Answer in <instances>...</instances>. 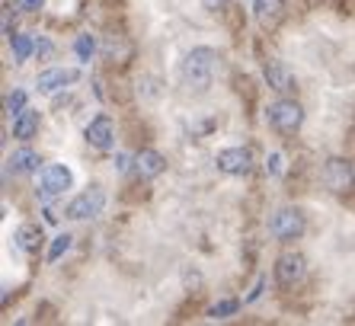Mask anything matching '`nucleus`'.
<instances>
[{
  "mask_svg": "<svg viewBox=\"0 0 355 326\" xmlns=\"http://www.w3.org/2000/svg\"><path fill=\"white\" fill-rule=\"evenodd\" d=\"M304 275V256L301 253H282L275 259V278H279V285H295L297 278Z\"/></svg>",
  "mask_w": 355,
  "mask_h": 326,
  "instance_id": "10",
  "label": "nucleus"
},
{
  "mask_svg": "<svg viewBox=\"0 0 355 326\" xmlns=\"http://www.w3.org/2000/svg\"><path fill=\"white\" fill-rule=\"evenodd\" d=\"M35 128H39V109H33V106H26L23 112L13 119V138H19V141H29L35 135Z\"/></svg>",
  "mask_w": 355,
  "mask_h": 326,
  "instance_id": "13",
  "label": "nucleus"
},
{
  "mask_svg": "<svg viewBox=\"0 0 355 326\" xmlns=\"http://www.w3.org/2000/svg\"><path fill=\"white\" fill-rule=\"evenodd\" d=\"M116 170H119V173L128 170V154H119V157H116Z\"/></svg>",
  "mask_w": 355,
  "mask_h": 326,
  "instance_id": "26",
  "label": "nucleus"
},
{
  "mask_svg": "<svg viewBox=\"0 0 355 326\" xmlns=\"http://www.w3.org/2000/svg\"><path fill=\"white\" fill-rule=\"evenodd\" d=\"M202 3H205L208 10H221L224 3H231V0H202Z\"/></svg>",
  "mask_w": 355,
  "mask_h": 326,
  "instance_id": "27",
  "label": "nucleus"
},
{
  "mask_svg": "<svg viewBox=\"0 0 355 326\" xmlns=\"http://www.w3.org/2000/svg\"><path fill=\"white\" fill-rule=\"evenodd\" d=\"M23 109H26V93L23 90H13L7 96V115H10V119H17Z\"/></svg>",
  "mask_w": 355,
  "mask_h": 326,
  "instance_id": "20",
  "label": "nucleus"
},
{
  "mask_svg": "<svg viewBox=\"0 0 355 326\" xmlns=\"http://www.w3.org/2000/svg\"><path fill=\"white\" fill-rule=\"evenodd\" d=\"M17 7L26 10V13H35V10L45 7V0H17Z\"/></svg>",
  "mask_w": 355,
  "mask_h": 326,
  "instance_id": "23",
  "label": "nucleus"
},
{
  "mask_svg": "<svg viewBox=\"0 0 355 326\" xmlns=\"http://www.w3.org/2000/svg\"><path fill=\"white\" fill-rule=\"evenodd\" d=\"M279 10V0H257V13H259V19H269V13H275Z\"/></svg>",
  "mask_w": 355,
  "mask_h": 326,
  "instance_id": "22",
  "label": "nucleus"
},
{
  "mask_svg": "<svg viewBox=\"0 0 355 326\" xmlns=\"http://www.w3.org/2000/svg\"><path fill=\"white\" fill-rule=\"evenodd\" d=\"M135 170H138L141 180H154V176H160V173L166 170V160L157 151H141V154L135 157Z\"/></svg>",
  "mask_w": 355,
  "mask_h": 326,
  "instance_id": "12",
  "label": "nucleus"
},
{
  "mask_svg": "<svg viewBox=\"0 0 355 326\" xmlns=\"http://www.w3.org/2000/svg\"><path fill=\"white\" fill-rule=\"evenodd\" d=\"M7 163L17 173H35V170H39V163H42V157L35 154L33 147H19V151H13V154H10Z\"/></svg>",
  "mask_w": 355,
  "mask_h": 326,
  "instance_id": "14",
  "label": "nucleus"
},
{
  "mask_svg": "<svg viewBox=\"0 0 355 326\" xmlns=\"http://www.w3.org/2000/svg\"><path fill=\"white\" fill-rule=\"evenodd\" d=\"M17 250L19 253H35L39 250V243H42V228L39 224H23V228L17 230Z\"/></svg>",
  "mask_w": 355,
  "mask_h": 326,
  "instance_id": "15",
  "label": "nucleus"
},
{
  "mask_svg": "<svg viewBox=\"0 0 355 326\" xmlns=\"http://www.w3.org/2000/svg\"><path fill=\"white\" fill-rule=\"evenodd\" d=\"M67 250H71V234H58V237H55V240H51V246H49V256H45V259H49V262H58L61 256L67 253Z\"/></svg>",
  "mask_w": 355,
  "mask_h": 326,
  "instance_id": "17",
  "label": "nucleus"
},
{
  "mask_svg": "<svg viewBox=\"0 0 355 326\" xmlns=\"http://www.w3.org/2000/svg\"><path fill=\"white\" fill-rule=\"evenodd\" d=\"M266 170L272 173V176H282V170H285V157H282L279 151H272V154L266 157Z\"/></svg>",
  "mask_w": 355,
  "mask_h": 326,
  "instance_id": "21",
  "label": "nucleus"
},
{
  "mask_svg": "<svg viewBox=\"0 0 355 326\" xmlns=\"http://www.w3.org/2000/svg\"><path fill=\"white\" fill-rule=\"evenodd\" d=\"M51 49H55V45H51L49 39H39V42H35V55H39V58H49Z\"/></svg>",
  "mask_w": 355,
  "mask_h": 326,
  "instance_id": "24",
  "label": "nucleus"
},
{
  "mask_svg": "<svg viewBox=\"0 0 355 326\" xmlns=\"http://www.w3.org/2000/svg\"><path fill=\"white\" fill-rule=\"evenodd\" d=\"M323 182H327V189L330 192H349V189L355 186V170L352 163L343 160V157H330L327 160V166H323Z\"/></svg>",
  "mask_w": 355,
  "mask_h": 326,
  "instance_id": "4",
  "label": "nucleus"
},
{
  "mask_svg": "<svg viewBox=\"0 0 355 326\" xmlns=\"http://www.w3.org/2000/svg\"><path fill=\"white\" fill-rule=\"evenodd\" d=\"M74 51H77V58H80V61H90V58H93V51H96V42H93V35H90V33L77 35V42H74Z\"/></svg>",
  "mask_w": 355,
  "mask_h": 326,
  "instance_id": "18",
  "label": "nucleus"
},
{
  "mask_svg": "<svg viewBox=\"0 0 355 326\" xmlns=\"http://www.w3.org/2000/svg\"><path fill=\"white\" fill-rule=\"evenodd\" d=\"M215 163L227 176H243L253 166V154H250V147H224V151H218Z\"/></svg>",
  "mask_w": 355,
  "mask_h": 326,
  "instance_id": "7",
  "label": "nucleus"
},
{
  "mask_svg": "<svg viewBox=\"0 0 355 326\" xmlns=\"http://www.w3.org/2000/svg\"><path fill=\"white\" fill-rule=\"evenodd\" d=\"M10 49H13V61L23 65L29 55H35V39L33 35H13V39H10Z\"/></svg>",
  "mask_w": 355,
  "mask_h": 326,
  "instance_id": "16",
  "label": "nucleus"
},
{
  "mask_svg": "<svg viewBox=\"0 0 355 326\" xmlns=\"http://www.w3.org/2000/svg\"><path fill=\"white\" fill-rule=\"evenodd\" d=\"M215 67H218V55L211 49H192L189 55L182 58V83L189 87V90H208L211 87V77H215Z\"/></svg>",
  "mask_w": 355,
  "mask_h": 326,
  "instance_id": "1",
  "label": "nucleus"
},
{
  "mask_svg": "<svg viewBox=\"0 0 355 326\" xmlns=\"http://www.w3.org/2000/svg\"><path fill=\"white\" fill-rule=\"evenodd\" d=\"M237 307H240V301H221V304H215V307L208 310V317L211 320H227L231 314H237Z\"/></svg>",
  "mask_w": 355,
  "mask_h": 326,
  "instance_id": "19",
  "label": "nucleus"
},
{
  "mask_svg": "<svg viewBox=\"0 0 355 326\" xmlns=\"http://www.w3.org/2000/svg\"><path fill=\"white\" fill-rule=\"evenodd\" d=\"M103 208H106V196H103L99 189H90V192H80L74 202L67 205L64 214L71 221H87V218H96V214H103Z\"/></svg>",
  "mask_w": 355,
  "mask_h": 326,
  "instance_id": "6",
  "label": "nucleus"
},
{
  "mask_svg": "<svg viewBox=\"0 0 355 326\" xmlns=\"http://www.w3.org/2000/svg\"><path fill=\"white\" fill-rule=\"evenodd\" d=\"M263 74H266V83H269L275 93H291L295 90V74L282 65V61H266Z\"/></svg>",
  "mask_w": 355,
  "mask_h": 326,
  "instance_id": "11",
  "label": "nucleus"
},
{
  "mask_svg": "<svg viewBox=\"0 0 355 326\" xmlns=\"http://www.w3.org/2000/svg\"><path fill=\"white\" fill-rule=\"evenodd\" d=\"M266 119H269V125H272L275 131H297L301 128V122H304V109L297 106L295 99H275L272 106L266 109Z\"/></svg>",
  "mask_w": 355,
  "mask_h": 326,
  "instance_id": "2",
  "label": "nucleus"
},
{
  "mask_svg": "<svg viewBox=\"0 0 355 326\" xmlns=\"http://www.w3.org/2000/svg\"><path fill=\"white\" fill-rule=\"evenodd\" d=\"M74 182V173L67 170L64 163H49L42 170V182H39V192L45 198H55V196H64L67 189Z\"/></svg>",
  "mask_w": 355,
  "mask_h": 326,
  "instance_id": "5",
  "label": "nucleus"
},
{
  "mask_svg": "<svg viewBox=\"0 0 355 326\" xmlns=\"http://www.w3.org/2000/svg\"><path fill=\"white\" fill-rule=\"evenodd\" d=\"M83 138H87V144L96 147V151H109V147L116 144V125H112L109 115H96V119L87 122Z\"/></svg>",
  "mask_w": 355,
  "mask_h": 326,
  "instance_id": "8",
  "label": "nucleus"
},
{
  "mask_svg": "<svg viewBox=\"0 0 355 326\" xmlns=\"http://www.w3.org/2000/svg\"><path fill=\"white\" fill-rule=\"evenodd\" d=\"M304 214L297 208H279V212L269 218V234L279 237V240H297L304 234Z\"/></svg>",
  "mask_w": 355,
  "mask_h": 326,
  "instance_id": "3",
  "label": "nucleus"
},
{
  "mask_svg": "<svg viewBox=\"0 0 355 326\" xmlns=\"http://www.w3.org/2000/svg\"><path fill=\"white\" fill-rule=\"evenodd\" d=\"M77 80V71H71V67H49V71L39 74V80H35V87H39V93H45V96H51V93L64 90L67 83Z\"/></svg>",
  "mask_w": 355,
  "mask_h": 326,
  "instance_id": "9",
  "label": "nucleus"
},
{
  "mask_svg": "<svg viewBox=\"0 0 355 326\" xmlns=\"http://www.w3.org/2000/svg\"><path fill=\"white\" fill-rule=\"evenodd\" d=\"M263 285H266V278H257V285H253V291H250L247 298H243V301H247V304H253V301H257L259 294H263Z\"/></svg>",
  "mask_w": 355,
  "mask_h": 326,
  "instance_id": "25",
  "label": "nucleus"
}]
</instances>
